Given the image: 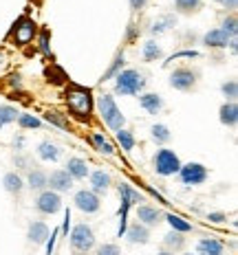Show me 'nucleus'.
<instances>
[{
  "label": "nucleus",
  "mask_w": 238,
  "mask_h": 255,
  "mask_svg": "<svg viewBox=\"0 0 238 255\" xmlns=\"http://www.w3.org/2000/svg\"><path fill=\"white\" fill-rule=\"evenodd\" d=\"M152 139H155L157 143H166V141H170V130H168V126H163V124H157V126H152Z\"/></svg>",
  "instance_id": "nucleus-26"
},
{
  "label": "nucleus",
  "mask_w": 238,
  "mask_h": 255,
  "mask_svg": "<svg viewBox=\"0 0 238 255\" xmlns=\"http://www.w3.org/2000/svg\"><path fill=\"white\" fill-rule=\"evenodd\" d=\"M137 218L141 220V225H144V227H152V225H157V222H159L161 214H159V209H155V207L141 205L139 209H137Z\"/></svg>",
  "instance_id": "nucleus-17"
},
{
  "label": "nucleus",
  "mask_w": 238,
  "mask_h": 255,
  "mask_svg": "<svg viewBox=\"0 0 238 255\" xmlns=\"http://www.w3.org/2000/svg\"><path fill=\"white\" fill-rule=\"evenodd\" d=\"M163 55V51H161V46H157L155 42H146V46H144V57L148 62L150 60H157V57H161Z\"/></svg>",
  "instance_id": "nucleus-31"
},
{
  "label": "nucleus",
  "mask_w": 238,
  "mask_h": 255,
  "mask_svg": "<svg viewBox=\"0 0 238 255\" xmlns=\"http://www.w3.org/2000/svg\"><path fill=\"white\" fill-rule=\"evenodd\" d=\"M29 187L31 189H44L46 187V174L40 172V169L29 172Z\"/></svg>",
  "instance_id": "nucleus-25"
},
{
  "label": "nucleus",
  "mask_w": 238,
  "mask_h": 255,
  "mask_svg": "<svg viewBox=\"0 0 238 255\" xmlns=\"http://www.w3.org/2000/svg\"><path fill=\"white\" fill-rule=\"evenodd\" d=\"M179 174H181L183 185H201V183L208 180V169L201 165V163H188V165H181Z\"/></svg>",
  "instance_id": "nucleus-7"
},
{
  "label": "nucleus",
  "mask_w": 238,
  "mask_h": 255,
  "mask_svg": "<svg viewBox=\"0 0 238 255\" xmlns=\"http://www.w3.org/2000/svg\"><path fill=\"white\" fill-rule=\"evenodd\" d=\"M230 35L225 33V31H221V29H214V31H210V33H205V38L203 42L208 46H214V49H223V46L230 44Z\"/></svg>",
  "instance_id": "nucleus-15"
},
{
  "label": "nucleus",
  "mask_w": 238,
  "mask_h": 255,
  "mask_svg": "<svg viewBox=\"0 0 238 255\" xmlns=\"http://www.w3.org/2000/svg\"><path fill=\"white\" fill-rule=\"evenodd\" d=\"M93 143H95V147H97L99 152H102V154H106V156H110V154L115 152V147L110 145V143L106 141L104 136L99 134V132H95V134H93Z\"/></svg>",
  "instance_id": "nucleus-28"
},
{
  "label": "nucleus",
  "mask_w": 238,
  "mask_h": 255,
  "mask_svg": "<svg viewBox=\"0 0 238 255\" xmlns=\"http://www.w3.org/2000/svg\"><path fill=\"white\" fill-rule=\"evenodd\" d=\"M219 4H223L225 9H236V4H238V0H216Z\"/></svg>",
  "instance_id": "nucleus-43"
},
{
  "label": "nucleus",
  "mask_w": 238,
  "mask_h": 255,
  "mask_svg": "<svg viewBox=\"0 0 238 255\" xmlns=\"http://www.w3.org/2000/svg\"><path fill=\"white\" fill-rule=\"evenodd\" d=\"M219 115H221V124H225V126H236V121H238V108H236V104H225V106H221Z\"/></svg>",
  "instance_id": "nucleus-21"
},
{
  "label": "nucleus",
  "mask_w": 238,
  "mask_h": 255,
  "mask_svg": "<svg viewBox=\"0 0 238 255\" xmlns=\"http://www.w3.org/2000/svg\"><path fill=\"white\" fill-rule=\"evenodd\" d=\"M197 249H199V255H223V242L214 240V238L201 240Z\"/></svg>",
  "instance_id": "nucleus-19"
},
{
  "label": "nucleus",
  "mask_w": 238,
  "mask_h": 255,
  "mask_svg": "<svg viewBox=\"0 0 238 255\" xmlns=\"http://www.w3.org/2000/svg\"><path fill=\"white\" fill-rule=\"evenodd\" d=\"M168 222H170L172 231H177V233H188V231H192V225H190V222H185L183 218H179V216H174V214H168Z\"/></svg>",
  "instance_id": "nucleus-24"
},
{
  "label": "nucleus",
  "mask_w": 238,
  "mask_h": 255,
  "mask_svg": "<svg viewBox=\"0 0 238 255\" xmlns=\"http://www.w3.org/2000/svg\"><path fill=\"white\" fill-rule=\"evenodd\" d=\"M179 57H199V53H197V51H181V53H177V55H172L170 62L179 60Z\"/></svg>",
  "instance_id": "nucleus-40"
},
{
  "label": "nucleus",
  "mask_w": 238,
  "mask_h": 255,
  "mask_svg": "<svg viewBox=\"0 0 238 255\" xmlns=\"http://www.w3.org/2000/svg\"><path fill=\"white\" fill-rule=\"evenodd\" d=\"M99 115H102L104 124L108 128H113V130H121L124 128V115H121V110L117 108V104H115V99L110 97V95H104V97H99Z\"/></svg>",
  "instance_id": "nucleus-1"
},
{
  "label": "nucleus",
  "mask_w": 238,
  "mask_h": 255,
  "mask_svg": "<svg viewBox=\"0 0 238 255\" xmlns=\"http://www.w3.org/2000/svg\"><path fill=\"white\" fill-rule=\"evenodd\" d=\"M2 185H4V189L9 191V194H20L22 191V178L18 176V174H7V176L2 178Z\"/></svg>",
  "instance_id": "nucleus-23"
},
{
  "label": "nucleus",
  "mask_w": 238,
  "mask_h": 255,
  "mask_svg": "<svg viewBox=\"0 0 238 255\" xmlns=\"http://www.w3.org/2000/svg\"><path fill=\"white\" fill-rule=\"evenodd\" d=\"M166 24H172V18H166V20H161V22H155V26H152V33L163 31V29H166Z\"/></svg>",
  "instance_id": "nucleus-41"
},
{
  "label": "nucleus",
  "mask_w": 238,
  "mask_h": 255,
  "mask_svg": "<svg viewBox=\"0 0 238 255\" xmlns=\"http://www.w3.org/2000/svg\"><path fill=\"white\" fill-rule=\"evenodd\" d=\"M35 207L42 214H57L62 209V198L57 196V191H42L35 200Z\"/></svg>",
  "instance_id": "nucleus-8"
},
{
  "label": "nucleus",
  "mask_w": 238,
  "mask_h": 255,
  "mask_svg": "<svg viewBox=\"0 0 238 255\" xmlns=\"http://www.w3.org/2000/svg\"><path fill=\"white\" fill-rule=\"evenodd\" d=\"M185 255H192V253H185Z\"/></svg>",
  "instance_id": "nucleus-47"
},
{
  "label": "nucleus",
  "mask_w": 238,
  "mask_h": 255,
  "mask_svg": "<svg viewBox=\"0 0 238 255\" xmlns=\"http://www.w3.org/2000/svg\"><path fill=\"white\" fill-rule=\"evenodd\" d=\"M75 207L84 214H95L99 209V196L95 191H88V189H82L75 194Z\"/></svg>",
  "instance_id": "nucleus-9"
},
{
  "label": "nucleus",
  "mask_w": 238,
  "mask_h": 255,
  "mask_svg": "<svg viewBox=\"0 0 238 255\" xmlns=\"http://www.w3.org/2000/svg\"><path fill=\"white\" fill-rule=\"evenodd\" d=\"M15 108H11V106H0V128L11 124V121H15Z\"/></svg>",
  "instance_id": "nucleus-29"
},
{
  "label": "nucleus",
  "mask_w": 238,
  "mask_h": 255,
  "mask_svg": "<svg viewBox=\"0 0 238 255\" xmlns=\"http://www.w3.org/2000/svg\"><path fill=\"white\" fill-rule=\"evenodd\" d=\"M236 18H225V22H223V29H221V31H225V33L227 35H230V38H236Z\"/></svg>",
  "instance_id": "nucleus-35"
},
{
  "label": "nucleus",
  "mask_w": 238,
  "mask_h": 255,
  "mask_svg": "<svg viewBox=\"0 0 238 255\" xmlns=\"http://www.w3.org/2000/svg\"><path fill=\"white\" fill-rule=\"evenodd\" d=\"M183 233H177V231H170L166 236V244L168 247H172V249H179V247H183Z\"/></svg>",
  "instance_id": "nucleus-34"
},
{
  "label": "nucleus",
  "mask_w": 238,
  "mask_h": 255,
  "mask_svg": "<svg viewBox=\"0 0 238 255\" xmlns=\"http://www.w3.org/2000/svg\"><path fill=\"white\" fill-rule=\"evenodd\" d=\"M71 244L73 249L79 253H88L95 244V236H93V229L88 225H77L71 233Z\"/></svg>",
  "instance_id": "nucleus-6"
},
{
  "label": "nucleus",
  "mask_w": 238,
  "mask_h": 255,
  "mask_svg": "<svg viewBox=\"0 0 238 255\" xmlns=\"http://www.w3.org/2000/svg\"><path fill=\"white\" fill-rule=\"evenodd\" d=\"M159 255H174V253H168V251H163V253H159Z\"/></svg>",
  "instance_id": "nucleus-46"
},
{
  "label": "nucleus",
  "mask_w": 238,
  "mask_h": 255,
  "mask_svg": "<svg viewBox=\"0 0 238 255\" xmlns=\"http://www.w3.org/2000/svg\"><path fill=\"white\" fill-rule=\"evenodd\" d=\"M117 141L121 143V150H126V152H130L132 147H135V136H132L128 130H124V128L117 130Z\"/></svg>",
  "instance_id": "nucleus-27"
},
{
  "label": "nucleus",
  "mask_w": 238,
  "mask_h": 255,
  "mask_svg": "<svg viewBox=\"0 0 238 255\" xmlns=\"http://www.w3.org/2000/svg\"><path fill=\"white\" fill-rule=\"evenodd\" d=\"M144 86H146L144 75L132 71V68L117 75V93H121V95H137Z\"/></svg>",
  "instance_id": "nucleus-5"
},
{
  "label": "nucleus",
  "mask_w": 238,
  "mask_h": 255,
  "mask_svg": "<svg viewBox=\"0 0 238 255\" xmlns=\"http://www.w3.org/2000/svg\"><path fill=\"white\" fill-rule=\"evenodd\" d=\"M139 104H141V108H144L146 113H150V115H157L159 110L163 108V99H161V95H157V93L144 95V97L139 99Z\"/></svg>",
  "instance_id": "nucleus-16"
},
{
  "label": "nucleus",
  "mask_w": 238,
  "mask_h": 255,
  "mask_svg": "<svg viewBox=\"0 0 238 255\" xmlns=\"http://www.w3.org/2000/svg\"><path fill=\"white\" fill-rule=\"evenodd\" d=\"M146 4V0H130V7L132 9H141Z\"/></svg>",
  "instance_id": "nucleus-45"
},
{
  "label": "nucleus",
  "mask_w": 238,
  "mask_h": 255,
  "mask_svg": "<svg viewBox=\"0 0 238 255\" xmlns=\"http://www.w3.org/2000/svg\"><path fill=\"white\" fill-rule=\"evenodd\" d=\"M44 119L49 121V124H53V126H60V128H64L66 124H64V119L62 117H57V113H46L44 115Z\"/></svg>",
  "instance_id": "nucleus-39"
},
{
  "label": "nucleus",
  "mask_w": 238,
  "mask_h": 255,
  "mask_svg": "<svg viewBox=\"0 0 238 255\" xmlns=\"http://www.w3.org/2000/svg\"><path fill=\"white\" fill-rule=\"evenodd\" d=\"M208 218H210L212 222H223L225 220V214H210Z\"/></svg>",
  "instance_id": "nucleus-44"
},
{
  "label": "nucleus",
  "mask_w": 238,
  "mask_h": 255,
  "mask_svg": "<svg viewBox=\"0 0 238 255\" xmlns=\"http://www.w3.org/2000/svg\"><path fill=\"white\" fill-rule=\"evenodd\" d=\"M126 238H128V242H132V244H146L148 242V229L144 225H139V222H137V225H132V227H126Z\"/></svg>",
  "instance_id": "nucleus-14"
},
{
  "label": "nucleus",
  "mask_w": 238,
  "mask_h": 255,
  "mask_svg": "<svg viewBox=\"0 0 238 255\" xmlns=\"http://www.w3.org/2000/svg\"><path fill=\"white\" fill-rule=\"evenodd\" d=\"M46 185H51V191H68L73 187V178L66 169H57L51 176H46Z\"/></svg>",
  "instance_id": "nucleus-11"
},
{
  "label": "nucleus",
  "mask_w": 238,
  "mask_h": 255,
  "mask_svg": "<svg viewBox=\"0 0 238 255\" xmlns=\"http://www.w3.org/2000/svg\"><path fill=\"white\" fill-rule=\"evenodd\" d=\"M57 236H60V229H53V233L46 238V255L53 253V249H55V238Z\"/></svg>",
  "instance_id": "nucleus-38"
},
{
  "label": "nucleus",
  "mask_w": 238,
  "mask_h": 255,
  "mask_svg": "<svg viewBox=\"0 0 238 255\" xmlns=\"http://www.w3.org/2000/svg\"><path fill=\"white\" fill-rule=\"evenodd\" d=\"M91 185H93V191L95 194H106L108 191V187H110V176L106 172H95L93 176H91Z\"/></svg>",
  "instance_id": "nucleus-20"
},
{
  "label": "nucleus",
  "mask_w": 238,
  "mask_h": 255,
  "mask_svg": "<svg viewBox=\"0 0 238 255\" xmlns=\"http://www.w3.org/2000/svg\"><path fill=\"white\" fill-rule=\"evenodd\" d=\"M68 225H71V211H64V225H62V231H64V236H68Z\"/></svg>",
  "instance_id": "nucleus-42"
},
{
  "label": "nucleus",
  "mask_w": 238,
  "mask_h": 255,
  "mask_svg": "<svg viewBox=\"0 0 238 255\" xmlns=\"http://www.w3.org/2000/svg\"><path fill=\"white\" fill-rule=\"evenodd\" d=\"M33 33H35V24L31 20H22L20 26H15V42L18 44H29L33 40Z\"/></svg>",
  "instance_id": "nucleus-12"
},
{
  "label": "nucleus",
  "mask_w": 238,
  "mask_h": 255,
  "mask_svg": "<svg viewBox=\"0 0 238 255\" xmlns=\"http://www.w3.org/2000/svg\"><path fill=\"white\" fill-rule=\"evenodd\" d=\"M66 102H68V108L73 110V115L77 117H88V113H91V93H88L86 88H71L66 93Z\"/></svg>",
  "instance_id": "nucleus-3"
},
{
  "label": "nucleus",
  "mask_w": 238,
  "mask_h": 255,
  "mask_svg": "<svg viewBox=\"0 0 238 255\" xmlns=\"http://www.w3.org/2000/svg\"><path fill=\"white\" fill-rule=\"evenodd\" d=\"M97 255H121V251L117 244H102L97 249Z\"/></svg>",
  "instance_id": "nucleus-36"
},
{
  "label": "nucleus",
  "mask_w": 238,
  "mask_h": 255,
  "mask_svg": "<svg viewBox=\"0 0 238 255\" xmlns=\"http://www.w3.org/2000/svg\"><path fill=\"white\" fill-rule=\"evenodd\" d=\"M155 169L157 174H161V176H172V174H177L179 169H181V158L177 156L172 150H159L155 154Z\"/></svg>",
  "instance_id": "nucleus-4"
},
{
  "label": "nucleus",
  "mask_w": 238,
  "mask_h": 255,
  "mask_svg": "<svg viewBox=\"0 0 238 255\" xmlns=\"http://www.w3.org/2000/svg\"><path fill=\"white\" fill-rule=\"evenodd\" d=\"M66 172H68L71 178H86L88 176V165H86V161L73 156V158H68V163H66Z\"/></svg>",
  "instance_id": "nucleus-13"
},
{
  "label": "nucleus",
  "mask_w": 238,
  "mask_h": 255,
  "mask_svg": "<svg viewBox=\"0 0 238 255\" xmlns=\"http://www.w3.org/2000/svg\"><path fill=\"white\" fill-rule=\"evenodd\" d=\"M223 93H225V97L236 99V95H238V86H236V82H234V79H230V82H227V84H223Z\"/></svg>",
  "instance_id": "nucleus-37"
},
{
  "label": "nucleus",
  "mask_w": 238,
  "mask_h": 255,
  "mask_svg": "<svg viewBox=\"0 0 238 255\" xmlns=\"http://www.w3.org/2000/svg\"><path fill=\"white\" fill-rule=\"evenodd\" d=\"M197 84V75H194L190 68H177L170 75V86L177 90H190Z\"/></svg>",
  "instance_id": "nucleus-10"
},
{
  "label": "nucleus",
  "mask_w": 238,
  "mask_h": 255,
  "mask_svg": "<svg viewBox=\"0 0 238 255\" xmlns=\"http://www.w3.org/2000/svg\"><path fill=\"white\" fill-rule=\"evenodd\" d=\"M18 124H20V128H40L42 121L38 119V117H33V115H20Z\"/></svg>",
  "instance_id": "nucleus-32"
},
{
  "label": "nucleus",
  "mask_w": 238,
  "mask_h": 255,
  "mask_svg": "<svg viewBox=\"0 0 238 255\" xmlns=\"http://www.w3.org/2000/svg\"><path fill=\"white\" fill-rule=\"evenodd\" d=\"M49 238V227L44 222H31L29 227V240L33 244H44Z\"/></svg>",
  "instance_id": "nucleus-18"
},
{
  "label": "nucleus",
  "mask_w": 238,
  "mask_h": 255,
  "mask_svg": "<svg viewBox=\"0 0 238 255\" xmlns=\"http://www.w3.org/2000/svg\"><path fill=\"white\" fill-rule=\"evenodd\" d=\"M38 154H40L42 161H57V156H60V150H57V147L53 145V143L44 141V143H40Z\"/></svg>",
  "instance_id": "nucleus-22"
},
{
  "label": "nucleus",
  "mask_w": 238,
  "mask_h": 255,
  "mask_svg": "<svg viewBox=\"0 0 238 255\" xmlns=\"http://www.w3.org/2000/svg\"><path fill=\"white\" fill-rule=\"evenodd\" d=\"M201 7V0H177V9L183 13H190Z\"/></svg>",
  "instance_id": "nucleus-33"
},
{
  "label": "nucleus",
  "mask_w": 238,
  "mask_h": 255,
  "mask_svg": "<svg viewBox=\"0 0 238 255\" xmlns=\"http://www.w3.org/2000/svg\"><path fill=\"white\" fill-rule=\"evenodd\" d=\"M119 196H121V207H119V238L124 236V231H126V225H128V211H130V207L135 205V203H139L141 200V196H139V191H135L130 187V185H126V183H121L119 185Z\"/></svg>",
  "instance_id": "nucleus-2"
},
{
  "label": "nucleus",
  "mask_w": 238,
  "mask_h": 255,
  "mask_svg": "<svg viewBox=\"0 0 238 255\" xmlns=\"http://www.w3.org/2000/svg\"><path fill=\"white\" fill-rule=\"evenodd\" d=\"M121 66H124V55L119 53V55L113 60V64H110V68L104 73L102 82H106V79H110V77H115V75H119V68H121Z\"/></svg>",
  "instance_id": "nucleus-30"
}]
</instances>
